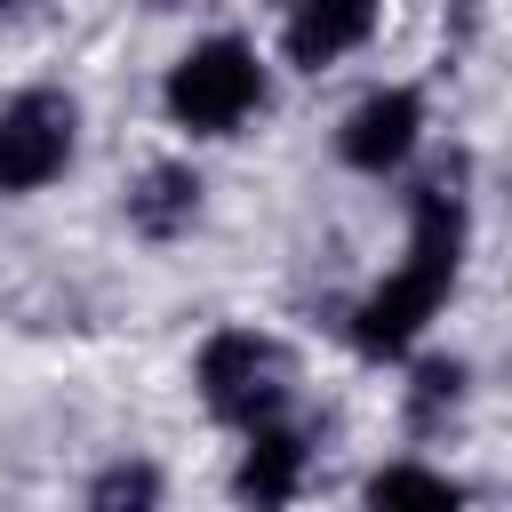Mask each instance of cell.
I'll return each mask as SVG.
<instances>
[{"label":"cell","instance_id":"obj_8","mask_svg":"<svg viewBox=\"0 0 512 512\" xmlns=\"http://www.w3.org/2000/svg\"><path fill=\"white\" fill-rule=\"evenodd\" d=\"M192 216H200V176H192V168H176V160H168V168H152V176L128 192V224H136L144 240H176Z\"/></svg>","mask_w":512,"mask_h":512},{"label":"cell","instance_id":"obj_2","mask_svg":"<svg viewBox=\"0 0 512 512\" xmlns=\"http://www.w3.org/2000/svg\"><path fill=\"white\" fill-rule=\"evenodd\" d=\"M264 104V64L248 40L216 32V40H192L168 72V120L192 128V136H232L248 112Z\"/></svg>","mask_w":512,"mask_h":512},{"label":"cell","instance_id":"obj_9","mask_svg":"<svg viewBox=\"0 0 512 512\" xmlns=\"http://www.w3.org/2000/svg\"><path fill=\"white\" fill-rule=\"evenodd\" d=\"M368 512H464V496L432 464H384L368 480Z\"/></svg>","mask_w":512,"mask_h":512},{"label":"cell","instance_id":"obj_3","mask_svg":"<svg viewBox=\"0 0 512 512\" xmlns=\"http://www.w3.org/2000/svg\"><path fill=\"white\" fill-rule=\"evenodd\" d=\"M200 400H208L224 424L264 432L272 408H280V352H272L264 336H248V328L208 336V352H200Z\"/></svg>","mask_w":512,"mask_h":512},{"label":"cell","instance_id":"obj_11","mask_svg":"<svg viewBox=\"0 0 512 512\" xmlns=\"http://www.w3.org/2000/svg\"><path fill=\"white\" fill-rule=\"evenodd\" d=\"M456 392H464V368H456V360L416 368V416H424V424H432L440 408H456Z\"/></svg>","mask_w":512,"mask_h":512},{"label":"cell","instance_id":"obj_6","mask_svg":"<svg viewBox=\"0 0 512 512\" xmlns=\"http://www.w3.org/2000/svg\"><path fill=\"white\" fill-rule=\"evenodd\" d=\"M376 8H384V0H296V16H288V64H304V72L336 64L344 48L368 40Z\"/></svg>","mask_w":512,"mask_h":512},{"label":"cell","instance_id":"obj_5","mask_svg":"<svg viewBox=\"0 0 512 512\" xmlns=\"http://www.w3.org/2000/svg\"><path fill=\"white\" fill-rule=\"evenodd\" d=\"M416 128H424V104H416V88H376V96H360V104L344 112V128H336V152H344L352 168L384 176V168H400V160L416 152Z\"/></svg>","mask_w":512,"mask_h":512},{"label":"cell","instance_id":"obj_10","mask_svg":"<svg viewBox=\"0 0 512 512\" xmlns=\"http://www.w3.org/2000/svg\"><path fill=\"white\" fill-rule=\"evenodd\" d=\"M88 512H160V472H152L144 456L104 464V480L88 488Z\"/></svg>","mask_w":512,"mask_h":512},{"label":"cell","instance_id":"obj_1","mask_svg":"<svg viewBox=\"0 0 512 512\" xmlns=\"http://www.w3.org/2000/svg\"><path fill=\"white\" fill-rule=\"evenodd\" d=\"M456 256H464V208H456V192H448V184H424V192H416L408 264H400L384 288H368V296H360V312H352V344H360L368 360L400 352V344L440 312V296L456 288Z\"/></svg>","mask_w":512,"mask_h":512},{"label":"cell","instance_id":"obj_12","mask_svg":"<svg viewBox=\"0 0 512 512\" xmlns=\"http://www.w3.org/2000/svg\"><path fill=\"white\" fill-rule=\"evenodd\" d=\"M0 8H8V0H0Z\"/></svg>","mask_w":512,"mask_h":512},{"label":"cell","instance_id":"obj_4","mask_svg":"<svg viewBox=\"0 0 512 512\" xmlns=\"http://www.w3.org/2000/svg\"><path fill=\"white\" fill-rule=\"evenodd\" d=\"M72 128L80 112L56 88H24L16 104H0V192H40L48 176H64Z\"/></svg>","mask_w":512,"mask_h":512},{"label":"cell","instance_id":"obj_7","mask_svg":"<svg viewBox=\"0 0 512 512\" xmlns=\"http://www.w3.org/2000/svg\"><path fill=\"white\" fill-rule=\"evenodd\" d=\"M296 488H304V440L280 432V424L248 432V456H240V472H232V496H240L248 512H288Z\"/></svg>","mask_w":512,"mask_h":512}]
</instances>
